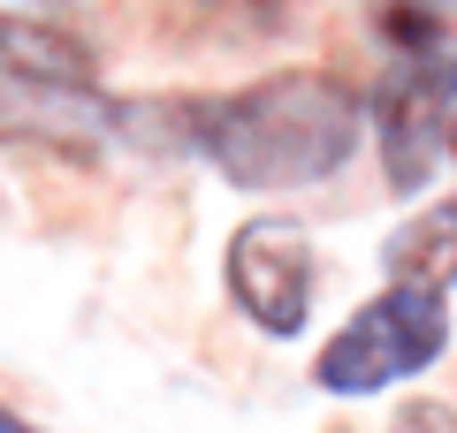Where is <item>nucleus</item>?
<instances>
[{
  "label": "nucleus",
  "mask_w": 457,
  "mask_h": 433,
  "mask_svg": "<svg viewBox=\"0 0 457 433\" xmlns=\"http://www.w3.org/2000/svg\"><path fill=\"white\" fill-rule=\"evenodd\" d=\"M359 99L320 69H282L198 114V144L245 191H305L359 152Z\"/></svg>",
  "instance_id": "obj_1"
},
{
  "label": "nucleus",
  "mask_w": 457,
  "mask_h": 433,
  "mask_svg": "<svg viewBox=\"0 0 457 433\" xmlns=\"http://www.w3.org/2000/svg\"><path fill=\"white\" fill-rule=\"evenodd\" d=\"M374 114H381V152H389V183L396 191H420L435 152L450 144V122H457V61L450 53H411L381 77L374 92Z\"/></svg>",
  "instance_id": "obj_3"
},
{
  "label": "nucleus",
  "mask_w": 457,
  "mask_h": 433,
  "mask_svg": "<svg viewBox=\"0 0 457 433\" xmlns=\"http://www.w3.org/2000/svg\"><path fill=\"white\" fill-rule=\"evenodd\" d=\"M228 297L245 305L252 327L267 335H297L312 312V243L297 221L260 213L228 236Z\"/></svg>",
  "instance_id": "obj_4"
},
{
  "label": "nucleus",
  "mask_w": 457,
  "mask_h": 433,
  "mask_svg": "<svg viewBox=\"0 0 457 433\" xmlns=\"http://www.w3.org/2000/svg\"><path fill=\"white\" fill-rule=\"evenodd\" d=\"M0 433H38V426H23L16 411H0Z\"/></svg>",
  "instance_id": "obj_7"
},
{
  "label": "nucleus",
  "mask_w": 457,
  "mask_h": 433,
  "mask_svg": "<svg viewBox=\"0 0 457 433\" xmlns=\"http://www.w3.org/2000/svg\"><path fill=\"white\" fill-rule=\"evenodd\" d=\"M389 274L396 282H420V289H450L457 282V198L427 221H411L404 236L389 243Z\"/></svg>",
  "instance_id": "obj_6"
},
{
  "label": "nucleus",
  "mask_w": 457,
  "mask_h": 433,
  "mask_svg": "<svg viewBox=\"0 0 457 433\" xmlns=\"http://www.w3.org/2000/svg\"><path fill=\"white\" fill-rule=\"evenodd\" d=\"M107 122L92 92H62V84H23V77H0V129L8 137H46V144H92V129Z\"/></svg>",
  "instance_id": "obj_5"
},
{
  "label": "nucleus",
  "mask_w": 457,
  "mask_h": 433,
  "mask_svg": "<svg viewBox=\"0 0 457 433\" xmlns=\"http://www.w3.org/2000/svg\"><path fill=\"white\" fill-rule=\"evenodd\" d=\"M450 152H457V122H450Z\"/></svg>",
  "instance_id": "obj_8"
},
{
  "label": "nucleus",
  "mask_w": 457,
  "mask_h": 433,
  "mask_svg": "<svg viewBox=\"0 0 457 433\" xmlns=\"http://www.w3.org/2000/svg\"><path fill=\"white\" fill-rule=\"evenodd\" d=\"M442 350H450V305H442V289L396 282L366 312H351L336 327V342L320 350L312 380L336 388V396H374V388H396L411 372H427Z\"/></svg>",
  "instance_id": "obj_2"
}]
</instances>
